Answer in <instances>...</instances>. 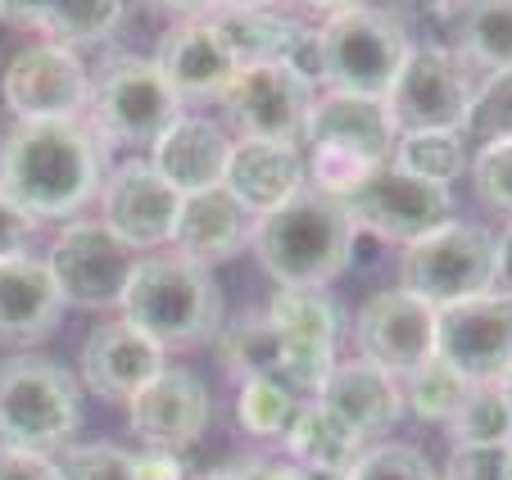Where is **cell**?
<instances>
[{"mask_svg": "<svg viewBox=\"0 0 512 480\" xmlns=\"http://www.w3.org/2000/svg\"><path fill=\"white\" fill-rule=\"evenodd\" d=\"M105 186V145L91 123H14L0 141V191L32 222H73Z\"/></svg>", "mask_w": 512, "mask_h": 480, "instance_id": "1", "label": "cell"}, {"mask_svg": "<svg viewBox=\"0 0 512 480\" xmlns=\"http://www.w3.org/2000/svg\"><path fill=\"white\" fill-rule=\"evenodd\" d=\"M250 245L277 290H322L354 263L358 227L340 200L304 186L272 213L254 218Z\"/></svg>", "mask_w": 512, "mask_h": 480, "instance_id": "2", "label": "cell"}, {"mask_svg": "<svg viewBox=\"0 0 512 480\" xmlns=\"http://www.w3.org/2000/svg\"><path fill=\"white\" fill-rule=\"evenodd\" d=\"M123 322H132L164 349L204 345L223 331V295H218L213 268L182 254L141 259L123 295Z\"/></svg>", "mask_w": 512, "mask_h": 480, "instance_id": "3", "label": "cell"}, {"mask_svg": "<svg viewBox=\"0 0 512 480\" xmlns=\"http://www.w3.org/2000/svg\"><path fill=\"white\" fill-rule=\"evenodd\" d=\"M309 50H313V68H309L313 82H322L327 91L386 100L413 41H408V28L390 10L349 5V10L331 14L313 32Z\"/></svg>", "mask_w": 512, "mask_h": 480, "instance_id": "4", "label": "cell"}, {"mask_svg": "<svg viewBox=\"0 0 512 480\" xmlns=\"http://www.w3.org/2000/svg\"><path fill=\"white\" fill-rule=\"evenodd\" d=\"M82 422L78 381L50 358L0 363V444L32 453H55L73 440Z\"/></svg>", "mask_w": 512, "mask_h": 480, "instance_id": "5", "label": "cell"}, {"mask_svg": "<svg viewBox=\"0 0 512 480\" xmlns=\"http://www.w3.org/2000/svg\"><path fill=\"white\" fill-rule=\"evenodd\" d=\"M399 281L408 295L426 299L440 313L449 304L499 290V236L476 222H445L440 231L422 236L404 250Z\"/></svg>", "mask_w": 512, "mask_h": 480, "instance_id": "6", "label": "cell"}, {"mask_svg": "<svg viewBox=\"0 0 512 480\" xmlns=\"http://www.w3.org/2000/svg\"><path fill=\"white\" fill-rule=\"evenodd\" d=\"M91 132L109 145H155L182 118V100L155 59L118 55L91 77Z\"/></svg>", "mask_w": 512, "mask_h": 480, "instance_id": "7", "label": "cell"}, {"mask_svg": "<svg viewBox=\"0 0 512 480\" xmlns=\"http://www.w3.org/2000/svg\"><path fill=\"white\" fill-rule=\"evenodd\" d=\"M136 263H141V254L123 236H114L100 218L64 222V231L50 240L46 254V272L55 281L64 308L73 304V308H91V313L123 308Z\"/></svg>", "mask_w": 512, "mask_h": 480, "instance_id": "8", "label": "cell"}, {"mask_svg": "<svg viewBox=\"0 0 512 480\" xmlns=\"http://www.w3.org/2000/svg\"><path fill=\"white\" fill-rule=\"evenodd\" d=\"M0 96L10 105L14 123H73V118H87L91 68L73 46L28 41L5 64Z\"/></svg>", "mask_w": 512, "mask_h": 480, "instance_id": "9", "label": "cell"}, {"mask_svg": "<svg viewBox=\"0 0 512 480\" xmlns=\"http://www.w3.org/2000/svg\"><path fill=\"white\" fill-rule=\"evenodd\" d=\"M313 77L300 64H245L223 96L236 141L300 145L313 114Z\"/></svg>", "mask_w": 512, "mask_h": 480, "instance_id": "10", "label": "cell"}, {"mask_svg": "<svg viewBox=\"0 0 512 480\" xmlns=\"http://www.w3.org/2000/svg\"><path fill=\"white\" fill-rule=\"evenodd\" d=\"M345 213L354 218L358 231H372L377 240L390 245H417L422 236L440 231L445 222H454V200L449 191L422 182V177L404 173L399 164H381L372 168V177L358 191H349Z\"/></svg>", "mask_w": 512, "mask_h": 480, "instance_id": "11", "label": "cell"}, {"mask_svg": "<svg viewBox=\"0 0 512 480\" xmlns=\"http://www.w3.org/2000/svg\"><path fill=\"white\" fill-rule=\"evenodd\" d=\"M467 105L472 77L449 46H413L386 91V109L399 132H463Z\"/></svg>", "mask_w": 512, "mask_h": 480, "instance_id": "12", "label": "cell"}, {"mask_svg": "<svg viewBox=\"0 0 512 480\" xmlns=\"http://www.w3.org/2000/svg\"><path fill=\"white\" fill-rule=\"evenodd\" d=\"M435 358H445L463 381L490 385L512 367V295L463 299L435 317Z\"/></svg>", "mask_w": 512, "mask_h": 480, "instance_id": "13", "label": "cell"}, {"mask_svg": "<svg viewBox=\"0 0 512 480\" xmlns=\"http://www.w3.org/2000/svg\"><path fill=\"white\" fill-rule=\"evenodd\" d=\"M281 340V381L300 399H313L336 367L340 317L322 290H277L263 313Z\"/></svg>", "mask_w": 512, "mask_h": 480, "instance_id": "14", "label": "cell"}, {"mask_svg": "<svg viewBox=\"0 0 512 480\" xmlns=\"http://www.w3.org/2000/svg\"><path fill=\"white\" fill-rule=\"evenodd\" d=\"M435 308L426 299L399 290H377L354 317V345L358 358L381 372H390L395 381H404L413 367H422L426 358H435Z\"/></svg>", "mask_w": 512, "mask_h": 480, "instance_id": "15", "label": "cell"}, {"mask_svg": "<svg viewBox=\"0 0 512 480\" xmlns=\"http://www.w3.org/2000/svg\"><path fill=\"white\" fill-rule=\"evenodd\" d=\"M96 200H100V222L114 236H123L132 250L173 245L182 195L145 159H132V164H118L114 173H105V186H100Z\"/></svg>", "mask_w": 512, "mask_h": 480, "instance_id": "16", "label": "cell"}, {"mask_svg": "<svg viewBox=\"0 0 512 480\" xmlns=\"http://www.w3.org/2000/svg\"><path fill=\"white\" fill-rule=\"evenodd\" d=\"M209 390L186 367H164L155 381L127 399V422L136 440L164 453H182L209 431Z\"/></svg>", "mask_w": 512, "mask_h": 480, "instance_id": "17", "label": "cell"}, {"mask_svg": "<svg viewBox=\"0 0 512 480\" xmlns=\"http://www.w3.org/2000/svg\"><path fill=\"white\" fill-rule=\"evenodd\" d=\"M399 127L390 118L386 100L377 96H349V91H327L313 100V114L304 123V150H336L349 159L381 168L395 159Z\"/></svg>", "mask_w": 512, "mask_h": 480, "instance_id": "18", "label": "cell"}, {"mask_svg": "<svg viewBox=\"0 0 512 480\" xmlns=\"http://www.w3.org/2000/svg\"><path fill=\"white\" fill-rule=\"evenodd\" d=\"M164 82L177 91L182 105H200V100H223L232 77L241 73V64L232 59L223 32L213 19H186L164 37L155 55Z\"/></svg>", "mask_w": 512, "mask_h": 480, "instance_id": "19", "label": "cell"}, {"mask_svg": "<svg viewBox=\"0 0 512 480\" xmlns=\"http://www.w3.org/2000/svg\"><path fill=\"white\" fill-rule=\"evenodd\" d=\"M168 367V349L132 322H105L82 340V385L100 399H132Z\"/></svg>", "mask_w": 512, "mask_h": 480, "instance_id": "20", "label": "cell"}, {"mask_svg": "<svg viewBox=\"0 0 512 480\" xmlns=\"http://www.w3.org/2000/svg\"><path fill=\"white\" fill-rule=\"evenodd\" d=\"M232 145L236 141L213 123V118L182 114L155 145H150V159H145V164L155 168V173L186 200V195H200V191L223 186Z\"/></svg>", "mask_w": 512, "mask_h": 480, "instance_id": "21", "label": "cell"}, {"mask_svg": "<svg viewBox=\"0 0 512 480\" xmlns=\"http://www.w3.org/2000/svg\"><path fill=\"white\" fill-rule=\"evenodd\" d=\"M304 186H309V164H304L300 145H281V141H236L232 145L223 191L250 218L272 213L290 195H300Z\"/></svg>", "mask_w": 512, "mask_h": 480, "instance_id": "22", "label": "cell"}, {"mask_svg": "<svg viewBox=\"0 0 512 480\" xmlns=\"http://www.w3.org/2000/svg\"><path fill=\"white\" fill-rule=\"evenodd\" d=\"M313 399H318L327 413H336L349 431L363 435V440L390 431V426L399 422V413H404L399 381L390 372H381V367L363 363V358H349V363L331 367Z\"/></svg>", "mask_w": 512, "mask_h": 480, "instance_id": "23", "label": "cell"}, {"mask_svg": "<svg viewBox=\"0 0 512 480\" xmlns=\"http://www.w3.org/2000/svg\"><path fill=\"white\" fill-rule=\"evenodd\" d=\"M64 299L46 272V259H0V345H37L59 327Z\"/></svg>", "mask_w": 512, "mask_h": 480, "instance_id": "24", "label": "cell"}, {"mask_svg": "<svg viewBox=\"0 0 512 480\" xmlns=\"http://www.w3.org/2000/svg\"><path fill=\"white\" fill-rule=\"evenodd\" d=\"M250 236H254V218L223 191V186H213V191L186 195L182 200L173 245L182 259L213 268V263L241 254L245 245H250Z\"/></svg>", "mask_w": 512, "mask_h": 480, "instance_id": "25", "label": "cell"}, {"mask_svg": "<svg viewBox=\"0 0 512 480\" xmlns=\"http://www.w3.org/2000/svg\"><path fill=\"white\" fill-rule=\"evenodd\" d=\"M123 0H0V19L14 28L41 32L59 46H96L109 41L123 23Z\"/></svg>", "mask_w": 512, "mask_h": 480, "instance_id": "26", "label": "cell"}, {"mask_svg": "<svg viewBox=\"0 0 512 480\" xmlns=\"http://www.w3.org/2000/svg\"><path fill=\"white\" fill-rule=\"evenodd\" d=\"M223 32L227 50H232L236 64H300L304 68V50H309V32L300 28L295 19L272 10H213L209 14Z\"/></svg>", "mask_w": 512, "mask_h": 480, "instance_id": "27", "label": "cell"}, {"mask_svg": "<svg viewBox=\"0 0 512 480\" xmlns=\"http://www.w3.org/2000/svg\"><path fill=\"white\" fill-rule=\"evenodd\" d=\"M454 55L485 73L512 68V0H454Z\"/></svg>", "mask_w": 512, "mask_h": 480, "instance_id": "28", "label": "cell"}, {"mask_svg": "<svg viewBox=\"0 0 512 480\" xmlns=\"http://www.w3.org/2000/svg\"><path fill=\"white\" fill-rule=\"evenodd\" d=\"M286 449L295 458V467H322V471H349L363 458V435L349 431L336 413L309 399L295 422V431L286 435Z\"/></svg>", "mask_w": 512, "mask_h": 480, "instance_id": "29", "label": "cell"}, {"mask_svg": "<svg viewBox=\"0 0 512 480\" xmlns=\"http://www.w3.org/2000/svg\"><path fill=\"white\" fill-rule=\"evenodd\" d=\"M304 404H309V399H300L286 381H277V376H254V381H241L236 417H241V426L254 435V440L286 444V435L295 431V422H300Z\"/></svg>", "mask_w": 512, "mask_h": 480, "instance_id": "30", "label": "cell"}, {"mask_svg": "<svg viewBox=\"0 0 512 480\" xmlns=\"http://www.w3.org/2000/svg\"><path fill=\"white\" fill-rule=\"evenodd\" d=\"M390 164H399L404 173H413V177H422V182L449 191V186L467 173L472 159H467L463 132H399L395 159H390Z\"/></svg>", "mask_w": 512, "mask_h": 480, "instance_id": "31", "label": "cell"}, {"mask_svg": "<svg viewBox=\"0 0 512 480\" xmlns=\"http://www.w3.org/2000/svg\"><path fill=\"white\" fill-rule=\"evenodd\" d=\"M467 390H472V381H463L445 358H426L422 367H413V372L399 381V394H404L408 413H413L417 422H440V426L454 422Z\"/></svg>", "mask_w": 512, "mask_h": 480, "instance_id": "32", "label": "cell"}, {"mask_svg": "<svg viewBox=\"0 0 512 480\" xmlns=\"http://www.w3.org/2000/svg\"><path fill=\"white\" fill-rule=\"evenodd\" d=\"M218 354H223L227 372L241 376V381H254V376H277L281 381V340L263 313L218 331Z\"/></svg>", "mask_w": 512, "mask_h": 480, "instance_id": "33", "label": "cell"}, {"mask_svg": "<svg viewBox=\"0 0 512 480\" xmlns=\"http://www.w3.org/2000/svg\"><path fill=\"white\" fill-rule=\"evenodd\" d=\"M463 141L467 145H490L512 141V68L503 73H485L481 87H472V105L463 118Z\"/></svg>", "mask_w": 512, "mask_h": 480, "instance_id": "34", "label": "cell"}, {"mask_svg": "<svg viewBox=\"0 0 512 480\" xmlns=\"http://www.w3.org/2000/svg\"><path fill=\"white\" fill-rule=\"evenodd\" d=\"M449 431H454V444H512V413L499 385H472Z\"/></svg>", "mask_w": 512, "mask_h": 480, "instance_id": "35", "label": "cell"}, {"mask_svg": "<svg viewBox=\"0 0 512 480\" xmlns=\"http://www.w3.org/2000/svg\"><path fill=\"white\" fill-rule=\"evenodd\" d=\"M59 480H141L136 458L118 444H64L55 458Z\"/></svg>", "mask_w": 512, "mask_h": 480, "instance_id": "36", "label": "cell"}, {"mask_svg": "<svg viewBox=\"0 0 512 480\" xmlns=\"http://www.w3.org/2000/svg\"><path fill=\"white\" fill-rule=\"evenodd\" d=\"M472 186L485 209L512 222V141H490L472 154Z\"/></svg>", "mask_w": 512, "mask_h": 480, "instance_id": "37", "label": "cell"}, {"mask_svg": "<svg viewBox=\"0 0 512 480\" xmlns=\"http://www.w3.org/2000/svg\"><path fill=\"white\" fill-rule=\"evenodd\" d=\"M349 480H435L426 453L413 444H377L363 449V458L349 467Z\"/></svg>", "mask_w": 512, "mask_h": 480, "instance_id": "38", "label": "cell"}, {"mask_svg": "<svg viewBox=\"0 0 512 480\" xmlns=\"http://www.w3.org/2000/svg\"><path fill=\"white\" fill-rule=\"evenodd\" d=\"M508 449L512 444H454L445 480H512Z\"/></svg>", "mask_w": 512, "mask_h": 480, "instance_id": "39", "label": "cell"}, {"mask_svg": "<svg viewBox=\"0 0 512 480\" xmlns=\"http://www.w3.org/2000/svg\"><path fill=\"white\" fill-rule=\"evenodd\" d=\"M0 480H59L55 476V458H50V453H32V449L0 444Z\"/></svg>", "mask_w": 512, "mask_h": 480, "instance_id": "40", "label": "cell"}, {"mask_svg": "<svg viewBox=\"0 0 512 480\" xmlns=\"http://www.w3.org/2000/svg\"><path fill=\"white\" fill-rule=\"evenodd\" d=\"M32 227L37 222L0 191V259H14V254H28V240H32Z\"/></svg>", "mask_w": 512, "mask_h": 480, "instance_id": "41", "label": "cell"}, {"mask_svg": "<svg viewBox=\"0 0 512 480\" xmlns=\"http://www.w3.org/2000/svg\"><path fill=\"white\" fill-rule=\"evenodd\" d=\"M204 480H309V476H304V467H281V462L268 458H236Z\"/></svg>", "mask_w": 512, "mask_h": 480, "instance_id": "42", "label": "cell"}, {"mask_svg": "<svg viewBox=\"0 0 512 480\" xmlns=\"http://www.w3.org/2000/svg\"><path fill=\"white\" fill-rule=\"evenodd\" d=\"M136 471H141V480H186V467L177 453H164V449H150L136 458Z\"/></svg>", "mask_w": 512, "mask_h": 480, "instance_id": "43", "label": "cell"}, {"mask_svg": "<svg viewBox=\"0 0 512 480\" xmlns=\"http://www.w3.org/2000/svg\"><path fill=\"white\" fill-rule=\"evenodd\" d=\"M150 5H159L164 14H177V19H209L213 10H218V0H150Z\"/></svg>", "mask_w": 512, "mask_h": 480, "instance_id": "44", "label": "cell"}, {"mask_svg": "<svg viewBox=\"0 0 512 480\" xmlns=\"http://www.w3.org/2000/svg\"><path fill=\"white\" fill-rule=\"evenodd\" d=\"M499 290L503 295H512V222H508V231L499 236Z\"/></svg>", "mask_w": 512, "mask_h": 480, "instance_id": "45", "label": "cell"}, {"mask_svg": "<svg viewBox=\"0 0 512 480\" xmlns=\"http://www.w3.org/2000/svg\"><path fill=\"white\" fill-rule=\"evenodd\" d=\"M295 5H304V10H313V14H340V10H349V5H358V0H295Z\"/></svg>", "mask_w": 512, "mask_h": 480, "instance_id": "46", "label": "cell"}, {"mask_svg": "<svg viewBox=\"0 0 512 480\" xmlns=\"http://www.w3.org/2000/svg\"><path fill=\"white\" fill-rule=\"evenodd\" d=\"M404 10H413V14H445V10H454V0H399Z\"/></svg>", "mask_w": 512, "mask_h": 480, "instance_id": "47", "label": "cell"}, {"mask_svg": "<svg viewBox=\"0 0 512 480\" xmlns=\"http://www.w3.org/2000/svg\"><path fill=\"white\" fill-rule=\"evenodd\" d=\"M277 0H218V10H272Z\"/></svg>", "mask_w": 512, "mask_h": 480, "instance_id": "48", "label": "cell"}, {"mask_svg": "<svg viewBox=\"0 0 512 480\" xmlns=\"http://www.w3.org/2000/svg\"><path fill=\"white\" fill-rule=\"evenodd\" d=\"M494 385H499L503 404H508V413H512V367H508V372H503V376H499V381H494Z\"/></svg>", "mask_w": 512, "mask_h": 480, "instance_id": "49", "label": "cell"}, {"mask_svg": "<svg viewBox=\"0 0 512 480\" xmlns=\"http://www.w3.org/2000/svg\"><path fill=\"white\" fill-rule=\"evenodd\" d=\"M508 476H512V449H508Z\"/></svg>", "mask_w": 512, "mask_h": 480, "instance_id": "50", "label": "cell"}]
</instances>
